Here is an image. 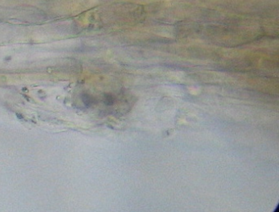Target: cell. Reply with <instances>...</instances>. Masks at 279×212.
<instances>
[{"label": "cell", "mask_w": 279, "mask_h": 212, "mask_svg": "<svg viewBox=\"0 0 279 212\" xmlns=\"http://www.w3.org/2000/svg\"><path fill=\"white\" fill-rule=\"evenodd\" d=\"M82 100L84 102V104H85L86 106H90L93 103V99L92 98L91 96L88 94H84L82 95Z\"/></svg>", "instance_id": "6da1fadb"}, {"label": "cell", "mask_w": 279, "mask_h": 212, "mask_svg": "<svg viewBox=\"0 0 279 212\" xmlns=\"http://www.w3.org/2000/svg\"><path fill=\"white\" fill-rule=\"evenodd\" d=\"M115 99L113 98V96L110 94H107L105 95V99H104V103L106 105H112L114 104Z\"/></svg>", "instance_id": "7a4b0ae2"}]
</instances>
